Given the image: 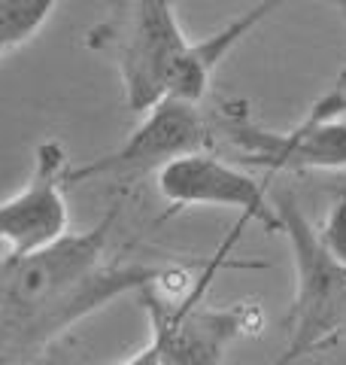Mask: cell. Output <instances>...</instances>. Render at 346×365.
Wrapping results in <instances>:
<instances>
[{
	"label": "cell",
	"instance_id": "30bf717a",
	"mask_svg": "<svg viewBox=\"0 0 346 365\" xmlns=\"http://www.w3.org/2000/svg\"><path fill=\"white\" fill-rule=\"evenodd\" d=\"M316 237L334 259L346 265V186L334 189L331 207L322 220V228H316Z\"/></svg>",
	"mask_w": 346,
	"mask_h": 365
},
{
	"label": "cell",
	"instance_id": "6da1fadb",
	"mask_svg": "<svg viewBox=\"0 0 346 365\" xmlns=\"http://www.w3.org/2000/svg\"><path fill=\"white\" fill-rule=\"evenodd\" d=\"M119 213L122 201H115L88 232H67L21 259L0 256V362L43 347L119 295L189 274V268L143 262L107 265L103 253Z\"/></svg>",
	"mask_w": 346,
	"mask_h": 365
},
{
	"label": "cell",
	"instance_id": "5b68a950",
	"mask_svg": "<svg viewBox=\"0 0 346 365\" xmlns=\"http://www.w3.org/2000/svg\"><path fill=\"white\" fill-rule=\"evenodd\" d=\"M213 128L198 104L179 98L158 101L152 110H146V119L140 122L128 140L119 150H112L100 158H91L88 165L67 168L64 182H83L95 177H119L137 180L149 170H161L173 158L192 155V153H210Z\"/></svg>",
	"mask_w": 346,
	"mask_h": 365
},
{
	"label": "cell",
	"instance_id": "9c48e42d",
	"mask_svg": "<svg viewBox=\"0 0 346 365\" xmlns=\"http://www.w3.org/2000/svg\"><path fill=\"white\" fill-rule=\"evenodd\" d=\"M61 0H0V58L31 40Z\"/></svg>",
	"mask_w": 346,
	"mask_h": 365
},
{
	"label": "cell",
	"instance_id": "ba28073f",
	"mask_svg": "<svg viewBox=\"0 0 346 365\" xmlns=\"http://www.w3.org/2000/svg\"><path fill=\"white\" fill-rule=\"evenodd\" d=\"M219 125L243 155V162L268 170H346V119L298 122L292 131L273 134L246 113L225 107Z\"/></svg>",
	"mask_w": 346,
	"mask_h": 365
},
{
	"label": "cell",
	"instance_id": "3957f363",
	"mask_svg": "<svg viewBox=\"0 0 346 365\" xmlns=\"http://www.w3.org/2000/svg\"><path fill=\"white\" fill-rule=\"evenodd\" d=\"M249 222L237 220L234 235L225 237L222 247L206 259V268L198 280L186 289L177 304H164L149 289L140 292L143 307L152 326V341L158 344L161 365H222L225 350L237 338L258 332L261 311L256 304H234V307H206L204 292L210 280L228 265V253L234 250Z\"/></svg>",
	"mask_w": 346,
	"mask_h": 365
},
{
	"label": "cell",
	"instance_id": "7a4b0ae2",
	"mask_svg": "<svg viewBox=\"0 0 346 365\" xmlns=\"http://www.w3.org/2000/svg\"><path fill=\"white\" fill-rule=\"evenodd\" d=\"M273 210L295 265V302L285 319L288 341L273 365H295L346 335V265L319 244L316 228L292 195L276 198Z\"/></svg>",
	"mask_w": 346,
	"mask_h": 365
},
{
	"label": "cell",
	"instance_id": "52a82bcc",
	"mask_svg": "<svg viewBox=\"0 0 346 365\" xmlns=\"http://www.w3.org/2000/svg\"><path fill=\"white\" fill-rule=\"evenodd\" d=\"M37 162L28 186L13 198L0 201V244L6 247L4 256H31L37 250L61 241L70 228L64 198L67 155L61 143L46 140L37 146Z\"/></svg>",
	"mask_w": 346,
	"mask_h": 365
},
{
	"label": "cell",
	"instance_id": "277c9868",
	"mask_svg": "<svg viewBox=\"0 0 346 365\" xmlns=\"http://www.w3.org/2000/svg\"><path fill=\"white\" fill-rule=\"evenodd\" d=\"M189 55L192 40L173 13V0H128L119 67L125 104L134 113L152 110L164 98L201 104L192 88Z\"/></svg>",
	"mask_w": 346,
	"mask_h": 365
},
{
	"label": "cell",
	"instance_id": "8992f818",
	"mask_svg": "<svg viewBox=\"0 0 346 365\" xmlns=\"http://www.w3.org/2000/svg\"><path fill=\"white\" fill-rule=\"evenodd\" d=\"M158 192L173 210L179 207H225L237 210L240 220L261 225L268 235L280 232L273 204L264 195V186L256 177L231 168L213 153H192L173 158L158 170Z\"/></svg>",
	"mask_w": 346,
	"mask_h": 365
},
{
	"label": "cell",
	"instance_id": "8fae6325",
	"mask_svg": "<svg viewBox=\"0 0 346 365\" xmlns=\"http://www.w3.org/2000/svg\"><path fill=\"white\" fill-rule=\"evenodd\" d=\"M122 365H161V353H158V344L152 338H149V344L140 350V353H134L131 359H125Z\"/></svg>",
	"mask_w": 346,
	"mask_h": 365
}]
</instances>
